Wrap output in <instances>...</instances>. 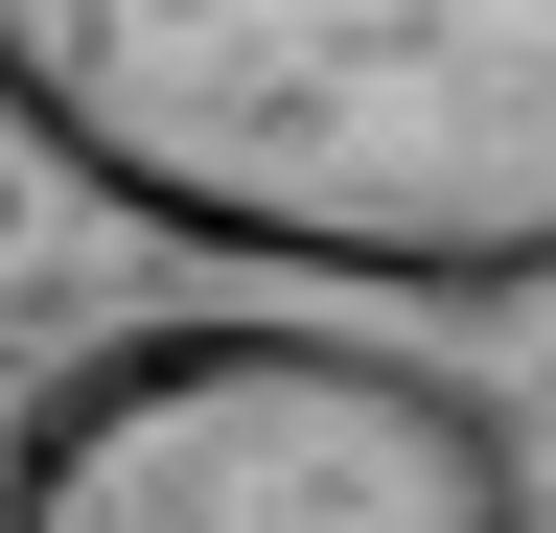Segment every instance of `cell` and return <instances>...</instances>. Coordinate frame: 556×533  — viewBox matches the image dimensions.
<instances>
[{"label": "cell", "instance_id": "1", "mask_svg": "<svg viewBox=\"0 0 556 533\" xmlns=\"http://www.w3.org/2000/svg\"><path fill=\"white\" fill-rule=\"evenodd\" d=\"M0 116L163 255L556 302V0H0Z\"/></svg>", "mask_w": 556, "mask_h": 533}, {"label": "cell", "instance_id": "2", "mask_svg": "<svg viewBox=\"0 0 556 533\" xmlns=\"http://www.w3.org/2000/svg\"><path fill=\"white\" fill-rule=\"evenodd\" d=\"M0 533H533V441L394 325L163 302L0 418Z\"/></svg>", "mask_w": 556, "mask_h": 533}]
</instances>
